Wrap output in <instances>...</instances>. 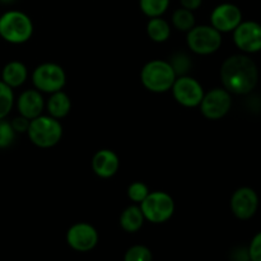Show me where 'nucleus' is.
Returning a JSON list of instances; mask_svg holds the SVG:
<instances>
[{
    "instance_id": "obj_17",
    "label": "nucleus",
    "mask_w": 261,
    "mask_h": 261,
    "mask_svg": "<svg viewBox=\"0 0 261 261\" xmlns=\"http://www.w3.org/2000/svg\"><path fill=\"white\" fill-rule=\"evenodd\" d=\"M144 222L145 218L143 216L139 204L129 205L120 214V226L125 232H129V233H134V232L139 231L143 224H144Z\"/></svg>"
},
{
    "instance_id": "obj_1",
    "label": "nucleus",
    "mask_w": 261,
    "mask_h": 261,
    "mask_svg": "<svg viewBox=\"0 0 261 261\" xmlns=\"http://www.w3.org/2000/svg\"><path fill=\"white\" fill-rule=\"evenodd\" d=\"M221 81L231 94H249L259 81L256 63L244 54L229 56L221 66Z\"/></svg>"
},
{
    "instance_id": "obj_10",
    "label": "nucleus",
    "mask_w": 261,
    "mask_h": 261,
    "mask_svg": "<svg viewBox=\"0 0 261 261\" xmlns=\"http://www.w3.org/2000/svg\"><path fill=\"white\" fill-rule=\"evenodd\" d=\"M99 234L92 224L79 222L73 224L66 232V242L69 247L78 252H88L97 246Z\"/></svg>"
},
{
    "instance_id": "obj_12",
    "label": "nucleus",
    "mask_w": 261,
    "mask_h": 261,
    "mask_svg": "<svg viewBox=\"0 0 261 261\" xmlns=\"http://www.w3.org/2000/svg\"><path fill=\"white\" fill-rule=\"evenodd\" d=\"M259 208V196L256 191L247 186L237 189L231 198V211L237 219L247 221L256 214Z\"/></svg>"
},
{
    "instance_id": "obj_6",
    "label": "nucleus",
    "mask_w": 261,
    "mask_h": 261,
    "mask_svg": "<svg viewBox=\"0 0 261 261\" xmlns=\"http://www.w3.org/2000/svg\"><path fill=\"white\" fill-rule=\"evenodd\" d=\"M186 33V43L196 55H211L222 46V33L213 25H194Z\"/></svg>"
},
{
    "instance_id": "obj_11",
    "label": "nucleus",
    "mask_w": 261,
    "mask_h": 261,
    "mask_svg": "<svg viewBox=\"0 0 261 261\" xmlns=\"http://www.w3.org/2000/svg\"><path fill=\"white\" fill-rule=\"evenodd\" d=\"M233 42L242 53L261 51V24L254 20L241 22L233 31Z\"/></svg>"
},
{
    "instance_id": "obj_26",
    "label": "nucleus",
    "mask_w": 261,
    "mask_h": 261,
    "mask_svg": "<svg viewBox=\"0 0 261 261\" xmlns=\"http://www.w3.org/2000/svg\"><path fill=\"white\" fill-rule=\"evenodd\" d=\"M17 133L13 129L10 121L7 119H0V149L10 147L15 139Z\"/></svg>"
},
{
    "instance_id": "obj_29",
    "label": "nucleus",
    "mask_w": 261,
    "mask_h": 261,
    "mask_svg": "<svg viewBox=\"0 0 261 261\" xmlns=\"http://www.w3.org/2000/svg\"><path fill=\"white\" fill-rule=\"evenodd\" d=\"M180 4L181 7L185 8V9L194 12V10L200 8V5L203 4V0H180Z\"/></svg>"
},
{
    "instance_id": "obj_9",
    "label": "nucleus",
    "mask_w": 261,
    "mask_h": 261,
    "mask_svg": "<svg viewBox=\"0 0 261 261\" xmlns=\"http://www.w3.org/2000/svg\"><path fill=\"white\" fill-rule=\"evenodd\" d=\"M199 107L205 119L219 120L231 110L232 96L226 88H213L204 93Z\"/></svg>"
},
{
    "instance_id": "obj_4",
    "label": "nucleus",
    "mask_w": 261,
    "mask_h": 261,
    "mask_svg": "<svg viewBox=\"0 0 261 261\" xmlns=\"http://www.w3.org/2000/svg\"><path fill=\"white\" fill-rule=\"evenodd\" d=\"M31 142L38 148H53L58 144L63 137V126L58 119L50 115H40L31 120L27 130Z\"/></svg>"
},
{
    "instance_id": "obj_27",
    "label": "nucleus",
    "mask_w": 261,
    "mask_h": 261,
    "mask_svg": "<svg viewBox=\"0 0 261 261\" xmlns=\"http://www.w3.org/2000/svg\"><path fill=\"white\" fill-rule=\"evenodd\" d=\"M250 261H261V232L255 234L247 247Z\"/></svg>"
},
{
    "instance_id": "obj_22",
    "label": "nucleus",
    "mask_w": 261,
    "mask_h": 261,
    "mask_svg": "<svg viewBox=\"0 0 261 261\" xmlns=\"http://www.w3.org/2000/svg\"><path fill=\"white\" fill-rule=\"evenodd\" d=\"M14 92L13 88L0 79V119H7L14 106Z\"/></svg>"
},
{
    "instance_id": "obj_20",
    "label": "nucleus",
    "mask_w": 261,
    "mask_h": 261,
    "mask_svg": "<svg viewBox=\"0 0 261 261\" xmlns=\"http://www.w3.org/2000/svg\"><path fill=\"white\" fill-rule=\"evenodd\" d=\"M172 25L176 30L181 32H189L195 24V15L191 10L185 9V8H178L172 13Z\"/></svg>"
},
{
    "instance_id": "obj_14",
    "label": "nucleus",
    "mask_w": 261,
    "mask_h": 261,
    "mask_svg": "<svg viewBox=\"0 0 261 261\" xmlns=\"http://www.w3.org/2000/svg\"><path fill=\"white\" fill-rule=\"evenodd\" d=\"M15 106H17L20 116L25 117L28 120H33L40 116V115H42L46 105L42 93L35 88L23 91L18 96Z\"/></svg>"
},
{
    "instance_id": "obj_15",
    "label": "nucleus",
    "mask_w": 261,
    "mask_h": 261,
    "mask_svg": "<svg viewBox=\"0 0 261 261\" xmlns=\"http://www.w3.org/2000/svg\"><path fill=\"white\" fill-rule=\"evenodd\" d=\"M120 168V158L114 150L101 149L92 158V170L98 177L110 178L117 173Z\"/></svg>"
},
{
    "instance_id": "obj_5",
    "label": "nucleus",
    "mask_w": 261,
    "mask_h": 261,
    "mask_svg": "<svg viewBox=\"0 0 261 261\" xmlns=\"http://www.w3.org/2000/svg\"><path fill=\"white\" fill-rule=\"evenodd\" d=\"M145 221L154 224L170 221L175 213V201L170 194L165 191H152L139 204Z\"/></svg>"
},
{
    "instance_id": "obj_21",
    "label": "nucleus",
    "mask_w": 261,
    "mask_h": 261,
    "mask_svg": "<svg viewBox=\"0 0 261 261\" xmlns=\"http://www.w3.org/2000/svg\"><path fill=\"white\" fill-rule=\"evenodd\" d=\"M170 2L171 0H139V7L147 17H162L170 8Z\"/></svg>"
},
{
    "instance_id": "obj_2",
    "label": "nucleus",
    "mask_w": 261,
    "mask_h": 261,
    "mask_svg": "<svg viewBox=\"0 0 261 261\" xmlns=\"http://www.w3.org/2000/svg\"><path fill=\"white\" fill-rule=\"evenodd\" d=\"M176 75L170 61L150 60L145 64L140 71V81L145 89L153 93H165L172 88Z\"/></svg>"
},
{
    "instance_id": "obj_16",
    "label": "nucleus",
    "mask_w": 261,
    "mask_h": 261,
    "mask_svg": "<svg viewBox=\"0 0 261 261\" xmlns=\"http://www.w3.org/2000/svg\"><path fill=\"white\" fill-rule=\"evenodd\" d=\"M27 79L28 69L22 61H9L8 64H5L2 70V81L13 89L23 86Z\"/></svg>"
},
{
    "instance_id": "obj_3",
    "label": "nucleus",
    "mask_w": 261,
    "mask_h": 261,
    "mask_svg": "<svg viewBox=\"0 0 261 261\" xmlns=\"http://www.w3.org/2000/svg\"><path fill=\"white\" fill-rule=\"evenodd\" d=\"M33 35V23L20 10H8L0 15V37L13 45L27 42Z\"/></svg>"
},
{
    "instance_id": "obj_25",
    "label": "nucleus",
    "mask_w": 261,
    "mask_h": 261,
    "mask_svg": "<svg viewBox=\"0 0 261 261\" xmlns=\"http://www.w3.org/2000/svg\"><path fill=\"white\" fill-rule=\"evenodd\" d=\"M149 189L142 181H135L127 188V196L134 204H140L149 194Z\"/></svg>"
},
{
    "instance_id": "obj_19",
    "label": "nucleus",
    "mask_w": 261,
    "mask_h": 261,
    "mask_svg": "<svg viewBox=\"0 0 261 261\" xmlns=\"http://www.w3.org/2000/svg\"><path fill=\"white\" fill-rule=\"evenodd\" d=\"M147 35L154 42H166L171 36L170 23L162 17L149 18L147 23Z\"/></svg>"
},
{
    "instance_id": "obj_7",
    "label": "nucleus",
    "mask_w": 261,
    "mask_h": 261,
    "mask_svg": "<svg viewBox=\"0 0 261 261\" xmlns=\"http://www.w3.org/2000/svg\"><path fill=\"white\" fill-rule=\"evenodd\" d=\"M32 83L41 93L51 94L63 91L66 84L65 70L56 63L40 64L32 73Z\"/></svg>"
},
{
    "instance_id": "obj_13",
    "label": "nucleus",
    "mask_w": 261,
    "mask_h": 261,
    "mask_svg": "<svg viewBox=\"0 0 261 261\" xmlns=\"http://www.w3.org/2000/svg\"><path fill=\"white\" fill-rule=\"evenodd\" d=\"M242 22V12L232 3H222L211 13V25L221 33L233 32L234 28Z\"/></svg>"
},
{
    "instance_id": "obj_28",
    "label": "nucleus",
    "mask_w": 261,
    "mask_h": 261,
    "mask_svg": "<svg viewBox=\"0 0 261 261\" xmlns=\"http://www.w3.org/2000/svg\"><path fill=\"white\" fill-rule=\"evenodd\" d=\"M30 121L31 120L25 119V117L23 116H17L14 117V119L10 121V124H12L13 129H14L15 133H18V134H22V133H27L28 130V126H30Z\"/></svg>"
},
{
    "instance_id": "obj_31",
    "label": "nucleus",
    "mask_w": 261,
    "mask_h": 261,
    "mask_svg": "<svg viewBox=\"0 0 261 261\" xmlns=\"http://www.w3.org/2000/svg\"><path fill=\"white\" fill-rule=\"evenodd\" d=\"M14 2H15V0H0V3H2V4H5V5L13 4Z\"/></svg>"
},
{
    "instance_id": "obj_8",
    "label": "nucleus",
    "mask_w": 261,
    "mask_h": 261,
    "mask_svg": "<svg viewBox=\"0 0 261 261\" xmlns=\"http://www.w3.org/2000/svg\"><path fill=\"white\" fill-rule=\"evenodd\" d=\"M171 91L176 102L189 109L198 107L205 93L200 82L190 75L177 76Z\"/></svg>"
},
{
    "instance_id": "obj_23",
    "label": "nucleus",
    "mask_w": 261,
    "mask_h": 261,
    "mask_svg": "<svg viewBox=\"0 0 261 261\" xmlns=\"http://www.w3.org/2000/svg\"><path fill=\"white\" fill-rule=\"evenodd\" d=\"M124 261H153V254L144 245H134L126 250Z\"/></svg>"
},
{
    "instance_id": "obj_24",
    "label": "nucleus",
    "mask_w": 261,
    "mask_h": 261,
    "mask_svg": "<svg viewBox=\"0 0 261 261\" xmlns=\"http://www.w3.org/2000/svg\"><path fill=\"white\" fill-rule=\"evenodd\" d=\"M170 64L172 65L173 70H175L176 75H188L189 69L191 68L193 63H191L190 58L184 53H177L172 56L170 60Z\"/></svg>"
},
{
    "instance_id": "obj_30",
    "label": "nucleus",
    "mask_w": 261,
    "mask_h": 261,
    "mask_svg": "<svg viewBox=\"0 0 261 261\" xmlns=\"http://www.w3.org/2000/svg\"><path fill=\"white\" fill-rule=\"evenodd\" d=\"M232 260H233V261H250L247 249L234 250L233 254H232Z\"/></svg>"
},
{
    "instance_id": "obj_18",
    "label": "nucleus",
    "mask_w": 261,
    "mask_h": 261,
    "mask_svg": "<svg viewBox=\"0 0 261 261\" xmlns=\"http://www.w3.org/2000/svg\"><path fill=\"white\" fill-rule=\"evenodd\" d=\"M48 115L53 116L54 119H64L68 116L71 110V101L70 97L63 91H58L55 93H51L47 103H46Z\"/></svg>"
}]
</instances>
